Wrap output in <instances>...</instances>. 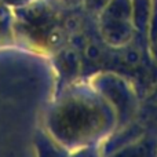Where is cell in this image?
I'll return each instance as SVG.
<instances>
[{"label":"cell","mask_w":157,"mask_h":157,"mask_svg":"<svg viewBox=\"0 0 157 157\" xmlns=\"http://www.w3.org/2000/svg\"><path fill=\"white\" fill-rule=\"evenodd\" d=\"M11 2H13V0H11Z\"/></svg>","instance_id":"1"}]
</instances>
